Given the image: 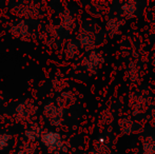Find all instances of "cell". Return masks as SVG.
I'll return each instance as SVG.
<instances>
[{
	"label": "cell",
	"mask_w": 155,
	"mask_h": 154,
	"mask_svg": "<svg viewBox=\"0 0 155 154\" xmlns=\"http://www.w3.org/2000/svg\"><path fill=\"white\" fill-rule=\"evenodd\" d=\"M153 60H154V64H155V55H154V57H153Z\"/></svg>",
	"instance_id": "cell-7"
},
{
	"label": "cell",
	"mask_w": 155,
	"mask_h": 154,
	"mask_svg": "<svg viewBox=\"0 0 155 154\" xmlns=\"http://www.w3.org/2000/svg\"><path fill=\"white\" fill-rule=\"evenodd\" d=\"M41 140L50 152L59 150L62 146L61 137L56 132H45L41 135Z\"/></svg>",
	"instance_id": "cell-1"
},
{
	"label": "cell",
	"mask_w": 155,
	"mask_h": 154,
	"mask_svg": "<svg viewBox=\"0 0 155 154\" xmlns=\"http://www.w3.org/2000/svg\"><path fill=\"white\" fill-rule=\"evenodd\" d=\"M91 154H101V153H99V152H92Z\"/></svg>",
	"instance_id": "cell-6"
},
{
	"label": "cell",
	"mask_w": 155,
	"mask_h": 154,
	"mask_svg": "<svg viewBox=\"0 0 155 154\" xmlns=\"http://www.w3.org/2000/svg\"><path fill=\"white\" fill-rule=\"evenodd\" d=\"M135 8H136V6H135L134 2H127V3L123 6V10H124V14L128 15V16L132 15L133 13L135 12Z\"/></svg>",
	"instance_id": "cell-3"
},
{
	"label": "cell",
	"mask_w": 155,
	"mask_h": 154,
	"mask_svg": "<svg viewBox=\"0 0 155 154\" xmlns=\"http://www.w3.org/2000/svg\"><path fill=\"white\" fill-rule=\"evenodd\" d=\"M143 154H155V140L148 137L143 142Z\"/></svg>",
	"instance_id": "cell-2"
},
{
	"label": "cell",
	"mask_w": 155,
	"mask_h": 154,
	"mask_svg": "<svg viewBox=\"0 0 155 154\" xmlns=\"http://www.w3.org/2000/svg\"><path fill=\"white\" fill-rule=\"evenodd\" d=\"M10 138H11L10 135H5V134L4 135H0V151L8 146V142Z\"/></svg>",
	"instance_id": "cell-4"
},
{
	"label": "cell",
	"mask_w": 155,
	"mask_h": 154,
	"mask_svg": "<svg viewBox=\"0 0 155 154\" xmlns=\"http://www.w3.org/2000/svg\"><path fill=\"white\" fill-rule=\"evenodd\" d=\"M115 22H117V19H112V20H110L108 22L107 28H108V30L111 32V33H112V32H114L115 30H117V29H118V27H119V23H118V25H116Z\"/></svg>",
	"instance_id": "cell-5"
}]
</instances>
